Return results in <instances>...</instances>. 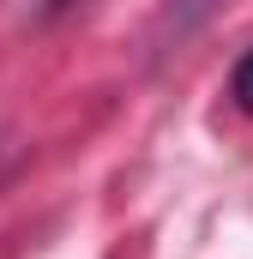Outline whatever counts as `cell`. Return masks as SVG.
<instances>
[{
    "label": "cell",
    "instance_id": "cell-2",
    "mask_svg": "<svg viewBox=\"0 0 253 259\" xmlns=\"http://www.w3.org/2000/svg\"><path fill=\"white\" fill-rule=\"evenodd\" d=\"M66 6H72V0H12V12H18L24 24H55Z\"/></svg>",
    "mask_w": 253,
    "mask_h": 259
},
{
    "label": "cell",
    "instance_id": "cell-1",
    "mask_svg": "<svg viewBox=\"0 0 253 259\" xmlns=\"http://www.w3.org/2000/svg\"><path fill=\"white\" fill-rule=\"evenodd\" d=\"M229 103H235L241 115H253V42L235 55V66H229Z\"/></svg>",
    "mask_w": 253,
    "mask_h": 259
}]
</instances>
